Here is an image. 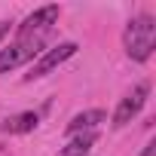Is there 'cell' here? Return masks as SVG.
Wrapping results in <instances>:
<instances>
[{
  "mask_svg": "<svg viewBox=\"0 0 156 156\" xmlns=\"http://www.w3.org/2000/svg\"><path fill=\"white\" fill-rule=\"evenodd\" d=\"M122 46L132 61H147L156 49V19L147 12L135 16L122 31Z\"/></svg>",
  "mask_w": 156,
  "mask_h": 156,
  "instance_id": "6da1fadb",
  "label": "cell"
},
{
  "mask_svg": "<svg viewBox=\"0 0 156 156\" xmlns=\"http://www.w3.org/2000/svg\"><path fill=\"white\" fill-rule=\"evenodd\" d=\"M43 52V40L40 37H25L19 43H12L9 49H0V73H9L28 61H37V55Z\"/></svg>",
  "mask_w": 156,
  "mask_h": 156,
  "instance_id": "7a4b0ae2",
  "label": "cell"
},
{
  "mask_svg": "<svg viewBox=\"0 0 156 156\" xmlns=\"http://www.w3.org/2000/svg\"><path fill=\"white\" fill-rule=\"evenodd\" d=\"M76 46L73 40H67V43H58V46H52V49H46V52H40L37 55V61L31 64V73H25V80H40V76H46V73H52L58 64H64L67 58H73L76 55Z\"/></svg>",
  "mask_w": 156,
  "mask_h": 156,
  "instance_id": "3957f363",
  "label": "cell"
},
{
  "mask_svg": "<svg viewBox=\"0 0 156 156\" xmlns=\"http://www.w3.org/2000/svg\"><path fill=\"white\" fill-rule=\"evenodd\" d=\"M147 98H150V83H138V86L116 104V110H113V129L129 126V122L141 113V107L147 104Z\"/></svg>",
  "mask_w": 156,
  "mask_h": 156,
  "instance_id": "277c9868",
  "label": "cell"
},
{
  "mask_svg": "<svg viewBox=\"0 0 156 156\" xmlns=\"http://www.w3.org/2000/svg\"><path fill=\"white\" fill-rule=\"evenodd\" d=\"M58 16H61V9L55 6V3H49V6H40V9H34L22 25H19V34H22V40L25 37H43V31H49L55 22H58Z\"/></svg>",
  "mask_w": 156,
  "mask_h": 156,
  "instance_id": "5b68a950",
  "label": "cell"
},
{
  "mask_svg": "<svg viewBox=\"0 0 156 156\" xmlns=\"http://www.w3.org/2000/svg\"><path fill=\"white\" fill-rule=\"evenodd\" d=\"M37 122H40V113L22 110V113H12V116H6L3 122H0V132H6V135H25V132H34Z\"/></svg>",
  "mask_w": 156,
  "mask_h": 156,
  "instance_id": "8992f818",
  "label": "cell"
},
{
  "mask_svg": "<svg viewBox=\"0 0 156 156\" xmlns=\"http://www.w3.org/2000/svg\"><path fill=\"white\" fill-rule=\"evenodd\" d=\"M107 119V113L104 110H83V113H76V116H70V122H67V135H76V132H95V126L98 122H104Z\"/></svg>",
  "mask_w": 156,
  "mask_h": 156,
  "instance_id": "52a82bcc",
  "label": "cell"
},
{
  "mask_svg": "<svg viewBox=\"0 0 156 156\" xmlns=\"http://www.w3.org/2000/svg\"><path fill=\"white\" fill-rule=\"evenodd\" d=\"M95 141H98V132H76L73 141H67V147H61V156H86Z\"/></svg>",
  "mask_w": 156,
  "mask_h": 156,
  "instance_id": "ba28073f",
  "label": "cell"
},
{
  "mask_svg": "<svg viewBox=\"0 0 156 156\" xmlns=\"http://www.w3.org/2000/svg\"><path fill=\"white\" fill-rule=\"evenodd\" d=\"M141 156H156V141H147L144 150H141Z\"/></svg>",
  "mask_w": 156,
  "mask_h": 156,
  "instance_id": "9c48e42d",
  "label": "cell"
},
{
  "mask_svg": "<svg viewBox=\"0 0 156 156\" xmlns=\"http://www.w3.org/2000/svg\"><path fill=\"white\" fill-rule=\"evenodd\" d=\"M6 34H9V22H0V40H3Z\"/></svg>",
  "mask_w": 156,
  "mask_h": 156,
  "instance_id": "30bf717a",
  "label": "cell"
}]
</instances>
